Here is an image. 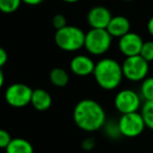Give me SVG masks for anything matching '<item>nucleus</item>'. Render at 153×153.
<instances>
[{"mask_svg": "<svg viewBox=\"0 0 153 153\" xmlns=\"http://www.w3.org/2000/svg\"><path fill=\"white\" fill-rule=\"evenodd\" d=\"M74 122L79 129L85 132H96L106 123V112L99 102L83 99L76 103L72 112Z\"/></svg>", "mask_w": 153, "mask_h": 153, "instance_id": "1", "label": "nucleus"}, {"mask_svg": "<svg viewBox=\"0 0 153 153\" xmlns=\"http://www.w3.org/2000/svg\"><path fill=\"white\" fill-rule=\"evenodd\" d=\"M94 78L104 90H113L121 85L124 74L122 65L112 58H103L96 63Z\"/></svg>", "mask_w": 153, "mask_h": 153, "instance_id": "2", "label": "nucleus"}, {"mask_svg": "<svg viewBox=\"0 0 153 153\" xmlns=\"http://www.w3.org/2000/svg\"><path fill=\"white\" fill-rule=\"evenodd\" d=\"M85 34L82 28L74 25H66L61 30H56L55 43L64 51H78L84 47Z\"/></svg>", "mask_w": 153, "mask_h": 153, "instance_id": "3", "label": "nucleus"}, {"mask_svg": "<svg viewBox=\"0 0 153 153\" xmlns=\"http://www.w3.org/2000/svg\"><path fill=\"white\" fill-rule=\"evenodd\" d=\"M112 37L107 30L90 28L85 34L84 48L89 55L102 56L110 49L112 44Z\"/></svg>", "mask_w": 153, "mask_h": 153, "instance_id": "4", "label": "nucleus"}, {"mask_svg": "<svg viewBox=\"0 0 153 153\" xmlns=\"http://www.w3.org/2000/svg\"><path fill=\"white\" fill-rule=\"evenodd\" d=\"M124 78L131 82H138L146 79L149 72V62L140 55L127 57L122 64Z\"/></svg>", "mask_w": 153, "mask_h": 153, "instance_id": "5", "label": "nucleus"}, {"mask_svg": "<svg viewBox=\"0 0 153 153\" xmlns=\"http://www.w3.org/2000/svg\"><path fill=\"white\" fill-rule=\"evenodd\" d=\"M32 88L24 83H13L4 92L5 102L14 108H22L30 104L33 94Z\"/></svg>", "mask_w": 153, "mask_h": 153, "instance_id": "6", "label": "nucleus"}, {"mask_svg": "<svg viewBox=\"0 0 153 153\" xmlns=\"http://www.w3.org/2000/svg\"><path fill=\"white\" fill-rule=\"evenodd\" d=\"M117 124H119V128L122 135L129 138H133L140 135L146 128L144 119L140 112L122 114Z\"/></svg>", "mask_w": 153, "mask_h": 153, "instance_id": "7", "label": "nucleus"}, {"mask_svg": "<svg viewBox=\"0 0 153 153\" xmlns=\"http://www.w3.org/2000/svg\"><path fill=\"white\" fill-rule=\"evenodd\" d=\"M114 106L122 114L137 112L140 107V96L132 89L120 90L114 97Z\"/></svg>", "mask_w": 153, "mask_h": 153, "instance_id": "8", "label": "nucleus"}, {"mask_svg": "<svg viewBox=\"0 0 153 153\" xmlns=\"http://www.w3.org/2000/svg\"><path fill=\"white\" fill-rule=\"evenodd\" d=\"M142 37L133 32H129L119 39V49L126 58L140 55L143 46Z\"/></svg>", "mask_w": 153, "mask_h": 153, "instance_id": "9", "label": "nucleus"}, {"mask_svg": "<svg viewBox=\"0 0 153 153\" xmlns=\"http://www.w3.org/2000/svg\"><path fill=\"white\" fill-rule=\"evenodd\" d=\"M112 18V14L103 5H96L91 7L87 13V23L91 28H103L106 30Z\"/></svg>", "mask_w": 153, "mask_h": 153, "instance_id": "10", "label": "nucleus"}, {"mask_svg": "<svg viewBox=\"0 0 153 153\" xmlns=\"http://www.w3.org/2000/svg\"><path fill=\"white\" fill-rule=\"evenodd\" d=\"M96 63L86 55H76L70 60L69 69L74 74L78 76H87L94 74Z\"/></svg>", "mask_w": 153, "mask_h": 153, "instance_id": "11", "label": "nucleus"}, {"mask_svg": "<svg viewBox=\"0 0 153 153\" xmlns=\"http://www.w3.org/2000/svg\"><path fill=\"white\" fill-rule=\"evenodd\" d=\"M131 24L125 16H112L108 26H107V32L110 34L112 38H121L124 35L128 34L130 32Z\"/></svg>", "mask_w": 153, "mask_h": 153, "instance_id": "12", "label": "nucleus"}, {"mask_svg": "<svg viewBox=\"0 0 153 153\" xmlns=\"http://www.w3.org/2000/svg\"><path fill=\"white\" fill-rule=\"evenodd\" d=\"M53 98L47 90L43 88H36L33 90L30 105L38 111H46L51 107Z\"/></svg>", "mask_w": 153, "mask_h": 153, "instance_id": "13", "label": "nucleus"}, {"mask_svg": "<svg viewBox=\"0 0 153 153\" xmlns=\"http://www.w3.org/2000/svg\"><path fill=\"white\" fill-rule=\"evenodd\" d=\"M4 150L5 153H34V147L25 138L16 137L12 138L11 143Z\"/></svg>", "mask_w": 153, "mask_h": 153, "instance_id": "14", "label": "nucleus"}, {"mask_svg": "<svg viewBox=\"0 0 153 153\" xmlns=\"http://www.w3.org/2000/svg\"><path fill=\"white\" fill-rule=\"evenodd\" d=\"M49 81L53 86L63 88L67 86L69 82V74L63 67H53L49 71Z\"/></svg>", "mask_w": 153, "mask_h": 153, "instance_id": "15", "label": "nucleus"}, {"mask_svg": "<svg viewBox=\"0 0 153 153\" xmlns=\"http://www.w3.org/2000/svg\"><path fill=\"white\" fill-rule=\"evenodd\" d=\"M140 114L144 119L146 127L153 130V101H146L144 103Z\"/></svg>", "mask_w": 153, "mask_h": 153, "instance_id": "16", "label": "nucleus"}, {"mask_svg": "<svg viewBox=\"0 0 153 153\" xmlns=\"http://www.w3.org/2000/svg\"><path fill=\"white\" fill-rule=\"evenodd\" d=\"M140 97L146 101H153V76L143 80L140 85Z\"/></svg>", "mask_w": 153, "mask_h": 153, "instance_id": "17", "label": "nucleus"}, {"mask_svg": "<svg viewBox=\"0 0 153 153\" xmlns=\"http://www.w3.org/2000/svg\"><path fill=\"white\" fill-rule=\"evenodd\" d=\"M22 0H0V12L3 14H13L18 11Z\"/></svg>", "mask_w": 153, "mask_h": 153, "instance_id": "18", "label": "nucleus"}, {"mask_svg": "<svg viewBox=\"0 0 153 153\" xmlns=\"http://www.w3.org/2000/svg\"><path fill=\"white\" fill-rule=\"evenodd\" d=\"M103 129H104L105 134L110 138H117L120 135H122L119 128V124L113 121H106V123L103 126Z\"/></svg>", "mask_w": 153, "mask_h": 153, "instance_id": "19", "label": "nucleus"}, {"mask_svg": "<svg viewBox=\"0 0 153 153\" xmlns=\"http://www.w3.org/2000/svg\"><path fill=\"white\" fill-rule=\"evenodd\" d=\"M140 56L149 63L153 61V41H146L143 43Z\"/></svg>", "mask_w": 153, "mask_h": 153, "instance_id": "20", "label": "nucleus"}, {"mask_svg": "<svg viewBox=\"0 0 153 153\" xmlns=\"http://www.w3.org/2000/svg\"><path fill=\"white\" fill-rule=\"evenodd\" d=\"M51 24L56 30H61L67 25V19L63 14H56L51 19Z\"/></svg>", "mask_w": 153, "mask_h": 153, "instance_id": "21", "label": "nucleus"}, {"mask_svg": "<svg viewBox=\"0 0 153 153\" xmlns=\"http://www.w3.org/2000/svg\"><path fill=\"white\" fill-rule=\"evenodd\" d=\"M12 140V136L10 132L5 129L0 128V149H5Z\"/></svg>", "mask_w": 153, "mask_h": 153, "instance_id": "22", "label": "nucleus"}, {"mask_svg": "<svg viewBox=\"0 0 153 153\" xmlns=\"http://www.w3.org/2000/svg\"><path fill=\"white\" fill-rule=\"evenodd\" d=\"M81 147L84 151H91L96 147V140L91 136L85 137L81 143Z\"/></svg>", "mask_w": 153, "mask_h": 153, "instance_id": "23", "label": "nucleus"}, {"mask_svg": "<svg viewBox=\"0 0 153 153\" xmlns=\"http://www.w3.org/2000/svg\"><path fill=\"white\" fill-rule=\"evenodd\" d=\"M7 59H9V56H7V51H5L3 47L0 46V68L4 66L7 62Z\"/></svg>", "mask_w": 153, "mask_h": 153, "instance_id": "24", "label": "nucleus"}, {"mask_svg": "<svg viewBox=\"0 0 153 153\" xmlns=\"http://www.w3.org/2000/svg\"><path fill=\"white\" fill-rule=\"evenodd\" d=\"M22 2L27 5H30V7H36V5H39L42 2H44V0H22Z\"/></svg>", "mask_w": 153, "mask_h": 153, "instance_id": "25", "label": "nucleus"}, {"mask_svg": "<svg viewBox=\"0 0 153 153\" xmlns=\"http://www.w3.org/2000/svg\"><path fill=\"white\" fill-rule=\"evenodd\" d=\"M147 30H148L149 34L153 37V16L149 19L148 24H147Z\"/></svg>", "mask_w": 153, "mask_h": 153, "instance_id": "26", "label": "nucleus"}, {"mask_svg": "<svg viewBox=\"0 0 153 153\" xmlns=\"http://www.w3.org/2000/svg\"><path fill=\"white\" fill-rule=\"evenodd\" d=\"M4 85V74H3L2 69L0 68V89Z\"/></svg>", "mask_w": 153, "mask_h": 153, "instance_id": "27", "label": "nucleus"}, {"mask_svg": "<svg viewBox=\"0 0 153 153\" xmlns=\"http://www.w3.org/2000/svg\"><path fill=\"white\" fill-rule=\"evenodd\" d=\"M63 2L65 3H70V4H72V3H76V2H79L80 0H62Z\"/></svg>", "mask_w": 153, "mask_h": 153, "instance_id": "28", "label": "nucleus"}, {"mask_svg": "<svg viewBox=\"0 0 153 153\" xmlns=\"http://www.w3.org/2000/svg\"><path fill=\"white\" fill-rule=\"evenodd\" d=\"M123 1H133V0H123Z\"/></svg>", "mask_w": 153, "mask_h": 153, "instance_id": "29", "label": "nucleus"}]
</instances>
